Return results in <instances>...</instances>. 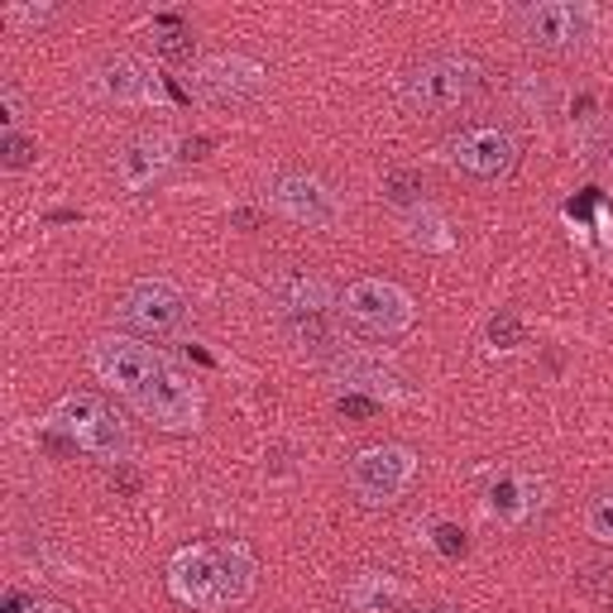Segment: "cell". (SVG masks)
Wrapping results in <instances>:
<instances>
[{"label":"cell","instance_id":"5","mask_svg":"<svg viewBox=\"0 0 613 613\" xmlns=\"http://www.w3.org/2000/svg\"><path fill=\"white\" fill-rule=\"evenodd\" d=\"M484 92V68L470 54H427L398 78V96L422 116H450L465 110Z\"/></svg>","mask_w":613,"mask_h":613},{"label":"cell","instance_id":"21","mask_svg":"<svg viewBox=\"0 0 613 613\" xmlns=\"http://www.w3.org/2000/svg\"><path fill=\"white\" fill-rule=\"evenodd\" d=\"M39 164V140H30L24 130H5L0 134V168L5 173H24Z\"/></svg>","mask_w":613,"mask_h":613},{"label":"cell","instance_id":"28","mask_svg":"<svg viewBox=\"0 0 613 613\" xmlns=\"http://www.w3.org/2000/svg\"><path fill=\"white\" fill-rule=\"evenodd\" d=\"M259 221H264V216H259L255 207H235V211H231V225H235V231H259Z\"/></svg>","mask_w":613,"mask_h":613},{"label":"cell","instance_id":"20","mask_svg":"<svg viewBox=\"0 0 613 613\" xmlns=\"http://www.w3.org/2000/svg\"><path fill=\"white\" fill-rule=\"evenodd\" d=\"M384 202L398 207V211L427 207V178H422V168H389L384 173Z\"/></svg>","mask_w":613,"mask_h":613},{"label":"cell","instance_id":"3","mask_svg":"<svg viewBox=\"0 0 613 613\" xmlns=\"http://www.w3.org/2000/svg\"><path fill=\"white\" fill-rule=\"evenodd\" d=\"M269 303H273L279 327L287 331V341L303 350L307 359H317L321 369L345 350L341 331H335L341 293H335L331 279H321V273H311V269H279L269 283Z\"/></svg>","mask_w":613,"mask_h":613},{"label":"cell","instance_id":"13","mask_svg":"<svg viewBox=\"0 0 613 613\" xmlns=\"http://www.w3.org/2000/svg\"><path fill=\"white\" fill-rule=\"evenodd\" d=\"M86 96L102 106H154L164 96V82L149 72L144 58L134 54H106L86 72Z\"/></svg>","mask_w":613,"mask_h":613},{"label":"cell","instance_id":"12","mask_svg":"<svg viewBox=\"0 0 613 613\" xmlns=\"http://www.w3.org/2000/svg\"><path fill=\"white\" fill-rule=\"evenodd\" d=\"M269 207L279 211L283 221L307 225V231H335L341 216H345V207H341V197L331 192V182H321L317 173H303V168L273 173L269 178Z\"/></svg>","mask_w":613,"mask_h":613},{"label":"cell","instance_id":"6","mask_svg":"<svg viewBox=\"0 0 613 613\" xmlns=\"http://www.w3.org/2000/svg\"><path fill=\"white\" fill-rule=\"evenodd\" d=\"M512 34H518L537 54H585L599 34V10L585 5V0H532V5H518L508 15Z\"/></svg>","mask_w":613,"mask_h":613},{"label":"cell","instance_id":"24","mask_svg":"<svg viewBox=\"0 0 613 613\" xmlns=\"http://www.w3.org/2000/svg\"><path fill=\"white\" fill-rule=\"evenodd\" d=\"M432 546H436V552H441V556H450V561H460V556L470 552L465 532H460L456 522H436V528H432Z\"/></svg>","mask_w":613,"mask_h":613},{"label":"cell","instance_id":"18","mask_svg":"<svg viewBox=\"0 0 613 613\" xmlns=\"http://www.w3.org/2000/svg\"><path fill=\"white\" fill-rule=\"evenodd\" d=\"M154 54L168 68H187L197 58V34L192 24H182V15H154Z\"/></svg>","mask_w":613,"mask_h":613},{"label":"cell","instance_id":"30","mask_svg":"<svg viewBox=\"0 0 613 613\" xmlns=\"http://www.w3.org/2000/svg\"><path fill=\"white\" fill-rule=\"evenodd\" d=\"M30 613H72V609L68 604H54V599H34Z\"/></svg>","mask_w":613,"mask_h":613},{"label":"cell","instance_id":"29","mask_svg":"<svg viewBox=\"0 0 613 613\" xmlns=\"http://www.w3.org/2000/svg\"><path fill=\"white\" fill-rule=\"evenodd\" d=\"M207 154H211V140H207V134H197V140H182V158H192V164H202Z\"/></svg>","mask_w":613,"mask_h":613},{"label":"cell","instance_id":"7","mask_svg":"<svg viewBox=\"0 0 613 613\" xmlns=\"http://www.w3.org/2000/svg\"><path fill=\"white\" fill-rule=\"evenodd\" d=\"M187 297L173 279H134L116 303V321L125 335L140 341H173L187 331Z\"/></svg>","mask_w":613,"mask_h":613},{"label":"cell","instance_id":"1","mask_svg":"<svg viewBox=\"0 0 613 613\" xmlns=\"http://www.w3.org/2000/svg\"><path fill=\"white\" fill-rule=\"evenodd\" d=\"M86 359H92L96 379H102L106 389H116L149 427L173 432V436H187V432L202 427V412H207L202 389H197L192 374L173 365L158 345L140 341V335L110 331V335H96Z\"/></svg>","mask_w":613,"mask_h":613},{"label":"cell","instance_id":"17","mask_svg":"<svg viewBox=\"0 0 613 613\" xmlns=\"http://www.w3.org/2000/svg\"><path fill=\"white\" fill-rule=\"evenodd\" d=\"M398 599H403V585H398L389 570H359L341 590V604L350 613H389Z\"/></svg>","mask_w":613,"mask_h":613},{"label":"cell","instance_id":"27","mask_svg":"<svg viewBox=\"0 0 613 613\" xmlns=\"http://www.w3.org/2000/svg\"><path fill=\"white\" fill-rule=\"evenodd\" d=\"M0 120H5V130H20V120H24V106H20L15 82L0 86Z\"/></svg>","mask_w":613,"mask_h":613},{"label":"cell","instance_id":"9","mask_svg":"<svg viewBox=\"0 0 613 613\" xmlns=\"http://www.w3.org/2000/svg\"><path fill=\"white\" fill-rule=\"evenodd\" d=\"M341 317L369 341H393V335L412 331L417 321V303L408 287H398L393 279H355L341 293Z\"/></svg>","mask_w":613,"mask_h":613},{"label":"cell","instance_id":"23","mask_svg":"<svg viewBox=\"0 0 613 613\" xmlns=\"http://www.w3.org/2000/svg\"><path fill=\"white\" fill-rule=\"evenodd\" d=\"M585 532L594 537V542L613 546V494H599L590 508H585Z\"/></svg>","mask_w":613,"mask_h":613},{"label":"cell","instance_id":"25","mask_svg":"<svg viewBox=\"0 0 613 613\" xmlns=\"http://www.w3.org/2000/svg\"><path fill=\"white\" fill-rule=\"evenodd\" d=\"M379 408L384 403H374V398H365V393H341V398H335V412H341L345 422H369Z\"/></svg>","mask_w":613,"mask_h":613},{"label":"cell","instance_id":"14","mask_svg":"<svg viewBox=\"0 0 613 613\" xmlns=\"http://www.w3.org/2000/svg\"><path fill=\"white\" fill-rule=\"evenodd\" d=\"M327 379L335 384L341 393H365L374 403H403L408 398V384L379 350L369 345H345L341 355L327 365Z\"/></svg>","mask_w":613,"mask_h":613},{"label":"cell","instance_id":"10","mask_svg":"<svg viewBox=\"0 0 613 613\" xmlns=\"http://www.w3.org/2000/svg\"><path fill=\"white\" fill-rule=\"evenodd\" d=\"M187 92L202 106H249L269 92V68L249 54H216L207 62H197L192 78H187Z\"/></svg>","mask_w":613,"mask_h":613},{"label":"cell","instance_id":"22","mask_svg":"<svg viewBox=\"0 0 613 613\" xmlns=\"http://www.w3.org/2000/svg\"><path fill=\"white\" fill-rule=\"evenodd\" d=\"M484 341H490L494 350H522L528 345V327H522V317L518 311H494L490 317V327H484Z\"/></svg>","mask_w":613,"mask_h":613},{"label":"cell","instance_id":"4","mask_svg":"<svg viewBox=\"0 0 613 613\" xmlns=\"http://www.w3.org/2000/svg\"><path fill=\"white\" fill-rule=\"evenodd\" d=\"M44 436H54L58 446L82 450V456L102 460V465H130L134 460V432L106 398L96 393H62L44 417Z\"/></svg>","mask_w":613,"mask_h":613},{"label":"cell","instance_id":"26","mask_svg":"<svg viewBox=\"0 0 613 613\" xmlns=\"http://www.w3.org/2000/svg\"><path fill=\"white\" fill-rule=\"evenodd\" d=\"M110 490H116L120 498H134V494L144 490L140 470H134V460H130V465H116V470H110Z\"/></svg>","mask_w":613,"mask_h":613},{"label":"cell","instance_id":"11","mask_svg":"<svg viewBox=\"0 0 613 613\" xmlns=\"http://www.w3.org/2000/svg\"><path fill=\"white\" fill-rule=\"evenodd\" d=\"M522 158V144L508 125H470L446 140V164L470 182H504Z\"/></svg>","mask_w":613,"mask_h":613},{"label":"cell","instance_id":"2","mask_svg":"<svg viewBox=\"0 0 613 613\" xmlns=\"http://www.w3.org/2000/svg\"><path fill=\"white\" fill-rule=\"evenodd\" d=\"M168 594L197 613H231L255 594V556L240 542H192L168 561Z\"/></svg>","mask_w":613,"mask_h":613},{"label":"cell","instance_id":"15","mask_svg":"<svg viewBox=\"0 0 613 613\" xmlns=\"http://www.w3.org/2000/svg\"><path fill=\"white\" fill-rule=\"evenodd\" d=\"M182 158V144L168 130H140L120 144L116 154V182L125 192H149L173 173V164Z\"/></svg>","mask_w":613,"mask_h":613},{"label":"cell","instance_id":"31","mask_svg":"<svg viewBox=\"0 0 613 613\" xmlns=\"http://www.w3.org/2000/svg\"><path fill=\"white\" fill-rule=\"evenodd\" d=\"M436 613H446V609H436Z\"/></svg>","mask_w":613,"mask_h":613},{"label":"cell","instance_id":"16","mask_svg":"<svg viewBox=\"0 0 613 613\" xmlns=\"http://www.w3.org/2000/svg\"><path fill=\"white\" fill-rule=\"evenodd\" d=\"M542 480H532V474L522 470H504L498 480L484 490V512H490L494 522H504V528H522V522H532L537 512H542Z\"/></svg>","mask_w":613,"mask_h":613},{"label":"cell","instance_id":"19","mask_svg":"<svg viewBox=\"0 0 613 613\" xmlns=\"http://www.w3.org/2000/svg\"><path fill=\"white\" fill-rule=\"evenodd\" d=\"M403 231H408V245L427 249V255H446V249H456V235H450V221H446V216H441V211H436L432 202H427V207H417V211H408Z\"/></svg>","mask_w":613,"mask_h":613},{"label":"cell","instance_id":"8","mask_svg":"<svg viewBox=\"0 0 613 613\" xmlns=\"http://www.w3.org/2000/svg\"><path fill=\"white\" fill-rule=\"evenodd\" d=\"M417 480V450L403 441L365 446L345 470V484L359 508H393Z\"/></svg>","mask_w":613,"mask_h":613}]
</instances>
